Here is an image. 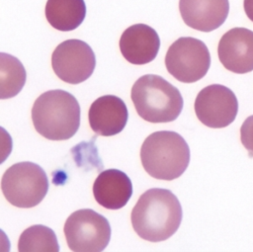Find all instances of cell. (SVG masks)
<instances>
[{
    "mask_svg": "<svg viewBox=\"0 0 253 252\" xmlns=\"http://www.w3.org/2000/svg\"><path fill=\"white\" fill-rule=\"evenodd\" d=\"M240 140L250 157H253V115L249 116L242 124L240 127Z\"/></svg>",
    "mask_w": 253,
    "mask_h": 252,
    "instance_id": "cell-18",
    "label": "cell"
},
{
    "mask_svg": "<svg viewBox=\"0 0 253 252\" xmlns=\"http://www.w3.org/2000/svg\"><path fill=\"white\" fill-rule=\"evenodd\" d=\"M168 72L178 81L194 83L202 79L210 69L211 54L204 42L192 37L176 40L165 56Z\"/></svg>",
    "mask_w": 253,
    "mask_h": 252,
    "instance_id": "cell-7",
    "label": "cell"
},
{
    "mask_svg": "<svg viewBox=\"0 0 253 252\" xmlns=\"http://www.w3.org/2000/svg\"><path fill=\"white\" fill-rule=\"evenodd\" d=\"M88 118L93 131L99 135L111 136L125 128L128 112L121 98L114 95H105L91 104Z\"/></svg>",
    "mask_w": 253,
    "mask_h": 252,
    "instance_id": "cell-13",
    "label": "cell"
},
{
    "mask_svg": "<svg viewBox=\"0 0 253 252\" xmlns=\"http://www.w3.org/2000/svg\"><path fill=\"white\" fill-rule=\"evenodd\" d=\"M1 189L7 201L17 207L29 209L39 205L48 191L44 170L30 161L9 167L2 176Z\"/></svg>",
    "mask_w": 253,
    "mask_h": 252,
    "instance_id": "cell-5",
    "label": "cell"
},
{
    "mask_svg": "<svg viewBox=\"0 0 253 252\" xmlns=\"http://www.w3.org/2000/svg\"><path fill=\"white\" fill-rule=\"evenodd\" d=\"M217 54L221 64L229 71L244 74L253 70V31L236 27L219 40Z\"/></svg>",
    "mask_w": 253,
    "mask_h": 252,
    "instance_id": "cell-10",
    "label": "cell"
},
{
    "mask_svg": "<svg viewBox=\"0 0 253 252\" xmlns=\"http://www.w3.org/2000/svg\"><path fill=\"white\" fill-rule=\"evenodd\" d=\"M0 98L9 99L19 94L27 79L26 69L15 56L0 53Z\"/></svg>",
    "mask_w": 253,
    "mask_h": 252,
    "instance_id": "cell-16",
    "label": "cell"
},
{
    "mask_svg": "<svg viewBox=\"0 0 253 252\" xmlns=\"http://www.w3.org/2000/svg\"><path fill=\"white\" fill-rule=\"evenodd\" d=\"M160 39L156 31L145 25L128 27L121 36L120 49L123 56L132 64L141 65L152 61L159 50Z\"/></svg>",
    "mask_w": 253,
    "mask_h": 252,
    "instance_id": "cell-12",
    "label": "cell"
},
{
    "mask_svg": "<svg viewBox=\"0 0 253 252\" xmlns=\"http://www.w3.org/2000/svg\"><path fill=\"white\" fill-rule=\"evenodd\" d=\"M20 252H58L59 244L54 231L42 224L28 227L18 241Z\"/></svg>",
    "mask_w": 253,
    "mask_h": 252,
    "instance_id": "cell-17",
    "label": "cell"
},
{
    "mask_svg": "<svg viewBox=\"0 0 253 252\" xmlns=\"http://www.w3.org/2000/svg\"><path fill=\"white\" fill-rule=\"evenodd\" d=\"M96 202L108 210H119L126 205L132 195V184L128 176L118 169L101 172L93 184Z\"/></svg>",
    "mask_w": 253,
    "mask_h": 252,
    "instance_id": "cell-14",
    "label": "cell"
},
{
    "mask_svg": "<svg viewBox=\"0 0 253 252\" xmlns=\"http://www.w3.org/2000/svg\"><path fill=\"white\" fill-rule=\"evenodd\" d=\"M140 160L151 177L172 181L186 171L190 162V148L182 135L175 131H155L143 141Z\"/></svg>",
    "mask_w": 253,
    "mask_h": 252,
    "instance_id": "cell-3",
    "label": "cell"
},
{
    "mask_svg": "<svg viewBox=\"0 0 253 252\" xmlns=\"http://www.w3.org/2000/svg\"><path fill=\"white\" fill-rule=\"evenodd\" d=\"M243 7L245 14L253 22V0H244L243 2Z\"/></svg>",
    "mask_w": 253,
    "mask_h": 252,
    "instance_id": "cell-19",
    "label": "cell"
},
{
    "mask_svg": "<svg viewBox=\"0 0 253 252\" xmlns=\"http://www.w3.org/2000/svg\"><path fill=\"white\" fill-rule=\"evenodd\" d=\"M179 10L190 28L209 33L219 28L229 12L228 0H180Z\"/></svg>",
    "mask_w": 253,
    "mask_h": 252,
    "instance_id": "cell-11",
    "label": "cell"
},
{
    "mask_svg": "<svg viewBox=\"0 0 253 252\" xmlns=\"http://www.w3.org/2000/svg\"><path fill=\"white\" fill-rule=\"evenodd\" d=\"M32 120L36 130L50 140L71 138L80 126V106L69 92L55 89L42 93L34 103Z\"/></svg>",
    "mask_w": 253,
    "mask_h": 252,
    "instance_id": "cell-2",
    "label": "cell"
},
{
    "mask_svg": "<svg viewBox=\"0 0 253 252\" xmlns=\"http://www.w3.org/2000/svg\"><path fill=\"white\" fill-rule=\"evenodd\" d=\"M130 97L138 116L155 124L176 120L184 104L180 91L156 74L139 77L131 88Z\"/></svg>",
    "mask_w": 253,
    "mask_h": 252,
    "instance_id": "cell-4",
    "label": "cell"
},
{
    "mask_svg": "<svg viewBox=\"0 0 253 252\" xmlns=\"http://www.w3.org/2000/svg\"><path fill=\"white\" fill-rule=\"evenodd\" d=\"M182 214L180 202L171 191L152 188L139 197L131 210L130 220L139 237L159 242L168 239L178 230Z\"/></svg>",
    "mask_w": 253,
    "mask_h": 252,
    "instance_id": "cell-1",
    "label": "cell"
},
{
    "mask_svg": "<svg viewBox=\"0 0 253 252\" xmlns=\"http://www.w3.org/2000/svg\"><path fill=\"white\" fill-rule=\"evenodd\" d=\"M86 16L84 0H47L45 17L49 25L62 32L77 29Z\"/></svg>",
    "mask_w": 253,
    "mask_h": 252,
    "instance_id": "cell-15",
    "label": "cell"
},
{
    "mask_svg": "<svg viewBox=\"0 0 253 252\" xmlns=\"http://www.w3.org/2000/svg\"><path fill=\"white\" fill-rule=\"evenodd\" d=\"M51 66L59 79L69 84H79L92 75L96 57L89 44L72 39L55 47L51 55Z\"/></svg>",
    "mask_w": 253,
    "mask_h": 252,
    "instance_id": "cell-8",
    "label": "cell"
},
{
    "mask_svg": "<svg viewBox=\"0 0 253 252\" xmlns=\"http://www.w3.org/2000/svg\"><path fill=\"white\" fill-rule=\"evenodd\" d=\"M63 230L69 249L75 252L103 251L111 239L108 219L91 209L72 212L67 217Z\"/></svg>",
    "mask_w": 253,
    "mask_h": 252,
    "instance_id": "cell-6",
    "label": "cell"
},
{
    "mask_svg": "<svg viewBox=\"0 0 253 252\" xmlns=\"http://www.w3.org/2000/svg\"><path fill=\"white\" fill-rule=\"evenodd\" d=\"M194 107L202 124L209 127L221 128L235 120L238 101L235 94L226 86L211 84L199 92Z\"/></svg>",
    "mask_w": 253,
    "mask_h": 252,
    "instance_id": "cell-9",
    "label": "cell"
}]
</instances>
